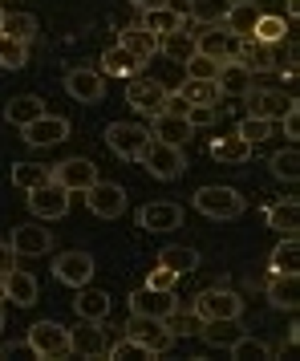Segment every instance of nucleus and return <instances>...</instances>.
Returning <instances> with one entry per match:
<instances>
[{"label": "nucleus", "instance_id": "1", "mask_svg": "<svg viewBox=\"0 0 300 361\" xmlns=\"http://www.w3.org/2000/svg\"><path fill=\"white\" fill-rule=\"evenodd\" d=\"M126 337L134 345H142L146 357H163L170 345H175L167 321H158V317H134V312H130V321H126Z\"/></svg>", "mask_w": 300, "mask_h": 361}, {"label": "nucleus", "instance_id": "2", "mask_svg": "<svg viewBox=\"0 0 300 361\" xmlns=\"http://www.w3.org/2000/svg\"><path fill=\"white\" fill-rule=\"evenodd\" d=\"M25 341L33 349V357H41V361L69 357V329L61 325V321H37Z\"/></svg>", "mask_w": 300, "mask_h": 361}, {"label": "nucleus", "instance_id": "3", "mask_svg": "<svg viewBox=\"0 0 300 361\" xmlns=\"http://www.w3.org/2000/svg\"><path fill=\"white\" fill-rule=\"evenodd\" d=\"M195 212H203L207 219H239L244 195L235 187H199L195 191Z\"/></svg>", "mask_w": 300, "mask_h": 361}, {"label": "nucleus", "instance_id": "4", "mask_svg": "<svg viewBox=\"0 0 300 361\" xmlns=\"http://www.w3.org/2000/svg\"><path fill=\"white\" fill-rule=\"evenodd\" d=\"M195 317L199 321H239V312H244V300H239V293H232V288H203L199 296H195Z\"/></svg>", "mask_w": 300, "mask_h": 361}, {"label": "nucleus", "instance_id": "5", "mask_svg": "<svg viewBox=\"0 0 300 361\" xmlns=\"http://www.w3.org/2000/svg\"><path fill=\"white\" fill-rule=\"evenodd\" d=\"M106 147L114 150L118 159L138 163L142 150L150 147V130L146 126H138V122H110V126H106Z\"/></svg>", "mask_w": 300, "mask_h": 361}, {"label": "nucleus", "instance_id": "6", "mask_svg": "<svg viewBox=\"0 0 300 361\" xmlns=\"http://www.w3.org/2000/svg\"><path fill=\"white\" fill-rule=\"evenodd\" d=\"M138 163L146 166L154 179L170 183V179H179V175L187 171V154H183V147H167V142H154V138H150V147L142 150Z\"/></svg>", "mask_w": 300, "mask_h": 361}, {"label": "nucleus", "instance_id": "7", "mask_svg": "<svg viewBox=\"0 0 300 361\" xmlns=\"http://www.w3.org/2000/svg\"><path fill=\"white\" fill-rule=\"evenodd\" d=\"M167 98L170 90L158 78H130V85H126V102H130L138 114H163L167 110Z\"/></svg>", "mask_w": 300, "mask_h": 361}, {"label": "nucleus", "instance_id": "8", "mask_svg": "<svg viewBox=\"0 0 300 361\" xmlns=\"http://www.w3.org/2000/svg\"><path fill=\"white\" fill-rule=\"evenodd\" d=\"M175 309H179L175 288H150V284H142V288L130 293V312L134 317H158V321H167Z\"/></svg>", "mask_w": 300, "mask_h": 361}, {"label": "nucleus", "instance_id": "9", "mask_svg": "<svg viewBox=\"0 0 300 361\" xmlns=\"http://www.w3.org/2000/svg\"><path fill=\"white\" fill-rule=\"evenodd\" d=\"M65 94L73 102H82V106H98V102H106V78L98 69L77 66L65 73Z\"/></svg>", "mask_w": 300, "mask_h": 361}, {"label": "nucleus", "instance_id": "10", "mask_svg": "<svg viewBox=\"0 0 300 361\" xmlns=\"http://www.w3.org/2000/svg\"><path fill=\"white\" fill-rule=\"evenodd\" d=\"M85 207L98 215V219H118V215L126 212V191H122L118 183L98 179V183L85 187Z\"/></svg>", "mask_w": 300, "mask_h": 361}, {"label": "nucleus", "instance_id": "11", "mask_svg": "<svg viewBox=\"0 0 300 361\" xmlns=\"http://www.w3.org/2000/svg\"><path fill=\"white\" fill-rule=\"evenodd\" d=\"M244 102H248V118H268V122L284 118L292 106H296L292 94H284V90H256V85L244 94Z\"/></svg>", "mask_w": 300, "mask_h": 361}, {"label": "nucleus", "instance_id": "12", "mask_svg": "<svg viewBox=\"0 0 300 361\" xmlns=\"http://www.w3.org/2000/svg\"><path fill=\"white\" fill-rule=\"evenodd\" d=\"M53 183L65 187L69 195H73V191H85L89 183H98V163L85 159V154H73V159H65V163L53 166Z\"/></svg>", "mask_w": 300, "mask_h": 361}, {"label": "nucleus", "instance_id": "13", "mask_svg": "<svg viewBox=\"0 0 300 361\" xmlns=\"http://www.w3.org/2000/svg\"><path fill=\"white\" fill-rule=\"evenodd\" d=\"M25 195H29L33 219H65V212H69V191L65 187L45 183V187H33V191H25Z\"/></svg>", "mask_w": 300, "mask_h": 361}, {"label": "nucleus", "instance_id": "14", "mask_svg": "<svg viewBox=\"0 0 300 361\" xmlns=\"http://www.w3.org/2000/svg\"><path fill=\"white\" fill-rule=\"evenodd\" d=\"M53 276L69 284V288H82L94 280V256L82 252V247H73V252H61L57 260H53Z\"/></svg>", "mask_w": 300, "mask_h": 361}, {"label": "nucleus", "instance_id": "15", "mask_svg": "<svg viewBox=\"0 0 300 361\" xmlns=\"http://www.w3.org/2000/svg\"><path fill=\"white\" fill-rule=\"evenodd\" d=\"M150 138L154 142H167V147H187L191 142V122H187L183 114H170V110H163V114H150Z\"/></svg>", "mask_w": 300, "mask_h": 361}, {"label": "nucleus", "instance_id": "16", "mask_svg": "<svg viewBox=\"0 0 300 361\" xmlns=\"http://www.w3.org/2000/svg\"><path fill=\"white\" fill-rule=\"evenodd\" d=\"M138 228L150 235H167V231L183 228V207L179 203H146L138 212Z\"/></svg>", "mask_w": 300, "mask_h": 361}, {"label": "nucleus", "instance_id": "17", "mask_svg": "<svg viewBox=\"0 0 300 361\" xmlns=\"http://www.w3.org/2000/svg\"><path fill=\"white\" fill-rule=\"evenodd\" d=\"M20 134H25L29 147H57V142L69 138V122L57 118V114H41V118H33L29 126H20Z\"/></svg>", "mask_w": 300, "mask_h": 361}, {"label": "nucleus", "instance_id": "18", "mask_svg": "<svg viewBox=\"0 0 300 361\" xmlns=\"http://www.w3.org/2000/svg\"><path fill=\"white\" fill-rule=\"evenodd\" d=\"M69 357H106V333L98 321H82L69 329Z\"/></svg>", "mask_w": 300, "mask_h": 361}, {"label": "nucleus", "instance_id": "19", "mask_svg": "<svg viewBox=\"0 0 300 361\" xmlns=\"http://www.w3.org/2000/svg\"><path fill=\"white\" fill-rule=\"evenodd\" d=\"M251 73L248 66H239L235 57H227V61H219V69H215V90H219V98H244L251 90Z\"/></svg>", "mask_w": 300, "mask_h": 361}, {"label": "nucleus", "instance_id": "20", "mask_svg": "<svg viewBox=\"0 0 300 361\" xmlns=\"http://www.w3.org/2000/svg\"><path fill=\"white\" fill-rule=\"evenodd\" d=\"M8 247L17 252V256H45V252H53V235L49 228H41V224H20V228H13V240H8Z\"/></svg>", "mask_w": 300, "mask_h": 361}, {"label": "nucleus", "instance_id": "21", "mask_svg": "<svg viewBox=\"0 0 300 361\" xmlns=\"http://www.w3.org/2000/svg\"><path fill=\"white\" fill-rule=\"evenodd\" d=\"M146 33L163 37V33H175V29H187V13L170 0V4H158V8H142V20H138Z\"/></svg>", "mask_w": 300, "mask_h": 361}, {"label": "nucleus", "instance_id": "22", "mask_svg": "<svg viewBox=\"0 0 300 361\" xmlns=\"http://www.w3.org/2000/svg\"><path fill=\"white\" fill-rule=\"evenodd\" d=\"M256 20H260L256 0H235V4H227V13H223V20H219V25L227 29V37H232V41H244V37H251Z\"/></svg>", "mask_w": 300, "mask_h": 361}, {"label": "nucleus", "instance_id": "23", "mask_svg": "<svg viewBox=\"0 0 300 361\" xmlns=\"http://www.w3.org/2000/svg\"><path fill=\"white\" fill-rule=\"evenodd\" d=\"M195 53L211 57V61H227L235 53V41L227 37L223 25H203V33H195Z\"/></svg>", "mask_w": 300, "mask_h": 361}, {"label": "nucleus", "instance_id": "24", "mask_svg": "<svg viewBox=\"0 0 300 361\" xmlns=\"http://www.w3.org/2000/svg\"><path fill=\"white\" fill-rule=\"evenodd\" d=\"M268 300H272V309L296 312V305H300L296 272H272V280H268Z\"/></svg>", "mask_w": 300, "mask_h": 361}, {"label": "nucleus", "instance_id": "25", "mask_svg": "<svg viewBox=\"0 0 300 361\" xmlns=\"http://www.w3.org/2000/svg\"><path fill=\"white\" fill-rule=\"evenodd\" d=\"M4 300H13V305H20V309L37 305V276L33 272H20V268L4 272Z\"/></svg>", "mask_w": 300, "mask_h": 361}, {"label": "nucleus", "instance_id": "26", "mask_svg": "<svg viewBox=\"0 0 300 361\" xmlns=\"http://www.w3.org/2000/svg\"><path fill=\"white\" fill-rule=\"evenodd\" d=\"M73 312L82 321H106L110 317V293H98V288L82 284V293L73 296Z\"/></svg>", "mask_w": 300, "mask_h": 361}, {"label": "nucleus", "instance_id": "27", "mask_svg": "<svg viewBox=\"0 0 300 361\" xmlns=\"http://www.w3.org/2000/svg\"><path fill=\"white\" fill-rule=\"evenodd\" d=\"M98 66H101V78H134L142 61H138L130 49H122V45H110V49L101 53Z\"/></svg>", "mask_w": 300, "mask_h": 361}, {"label": "nucleus", "instance_id": "28", "mask_svg": "<svg viewBox=\"0 0 300 361\" xmlns=\"http://www.w3.org/2000/svg\"><path fill=\"white\" fill-rule=\"evenodd\" d=\"M158 53L170 57V61H179V66H187V61L195 57V33H187V29L163 33V37H158Z\"/></svg>", "mask_w": 300, "mask_h": 361}, {"label": "nucleus", "instance_id": "29", "mask_svg": "<svg viewBox=\"0 0 300 361\" xmlns=\"http://www.w3.org/2000/svg\"><path fill=\"white\" fill-rule=\"evenodd\" d=\"M154 264L170 268L175 276H187V272H195V268H199V252H195V247H183V244H167L163 252H158V260H154Z\"/></svg>", "mask_w": 300, "mask_h": 361}, {"label": "nucleus", "instance_id": "30", "mask_svg": "<svg viewBox=\"0 0 300 361\" xmlns=\"http://www.w3.org/2000/svg\"><path fill=\"white\" fill-rule=\"evenodd\" d=\"M118 45H122V49H130L134 57H138V61L146 66L150 57L158 53V37H154V33H146L142 25H130V29H122V41H118Z\"/></svg>", "mask_w": 300, "mask_h": 361}, {"label": "nucleus", "instance_id": "31", "mask_svg": "<svg viewBox=\"0 0 300 361\" xmlns=\"http://www.w3.org/2000/svg\"><path fill=\"white\" fill-rule=\"evenodd\" d=\"M268 228H276L280 235H296V224H300V203L296 199H284V203H272L264 212Z\"/></svg>", "mask_w": 300, "mask_h": 361}, {"label": "nucleus", "instance_id": "32", "mask_svg": "<svg viewBox=\"0 0 300 361\" xmlns=\"http://www.w3.org/2000/svg\"><path fill=\"white\" fill-rule=\"evenodd\" d=\"M45 114V98H37V94H20V98H13L8 106H4V118L13 122V126H29L33 118Z\"/></svg>", "mask_w": 300, "mask_h": 361}, {"label": "nucleus", "instance_id": "33", "mask_svg": "<svg viewBox=\"0 0 300 361\" xmlns=\"http://www.w3.org/2000/svg\"><path fill=\"white\" fill-rule=\"evenodd\" d=\"M211 154H215L219 163H248L251 159V142L248 138H239V134H223L211 142Z\"/></svg>", "mask_w": 300, "mask_h": 361}, {"label": "nucleus", "instance_id": "34", "mask_svg": "<svg viewBox=\"0 0 300 361\" xmlns=\"http://www.w3.org/2000/svg\"><path fill=\"white\" fill-rule=\"evenodd\" d=\"M175 98H183L187 106H215L219 102V90L215 82H199V78H187L179 90H175Z\"/></svg>", "mask_w": 300, "mask_h": 361}, {"label": "nucleus", "instance_id": "35", "mask_svg": "<svg viewBox=\"0 0 300 361\" xmlns=\"http://www.w3.org/2000/svg\"><path fill=\"white\" fill-rule=\"evenodd\" d=\"M13 183H17L20 191L45 187V183H53V166H45V163H17L13 166Z\"/></svg>", "mask_w": 300, "mask_h": 361}, {"label": "nucleus", "instance_id": "36", "mask_svg": "<svg viewBox=\"0 0 300 361\" xmlns=\"http://www.w3.org/2000/svg\"><path fill=\"white\" fill-rule=\"evenodd\" d=\"M239 333H244V329L235 325V321H199V337L207 345H219V349H227Z\"/></svg>", "mask_w": 300, "mask_h": 361}, {"label": "nucleus", "instance_id": "37", "mask_svg": "<svg viewBox=\"0 0 300 361\" xmlns=\"http://www.w3.org/2000/svg\"><path fill=\"white\" fill-rule=\"evenodd\" d=\"M227 353H232L235 361H268L272 357V349H268L260 337H251V333H239V337L227 345Z\"/></svg>", "mask_w": 300, "mask_h": 361}, {"label": "nucleus", "instance_id": "38", "mask_svg": "<svg viewBox=\"0 0 300 361\" xmlns=\"http://www.w3.org/2000/svg\"><path fill=\"white\" fill-rule=\"evenodd\" d=\"M232 0H187V17L195 25H219Z\"/></svg>", "mask_w": 300, "mask_h": 361}, {"label": "nucleus", "instance_id": "39", "mask_svg": "<svg viewBox=\"0 0 300 361\" xmlns=\"http://www.w3.org/2000/svg\"><path fill=\"white\" fill-rule=\"evenodd\" d=\"M0 33L4 37H17V41H33L37 37V17L33 13H4V20H0Z\"/></svg>", "mask_w": 300, "mask_h": 361}, {"label": "nucleus", "instance_id": "40", "mask_svg": "<svg viewBox=\"0 0 300 361\" xmlns=\"http://www.w3.org/2000/svg\"><path fill=\"white\" fill-rule=\"evenodd\" d=\"M296 264H300L296 235H284L280 244L272 247V272H296Z\"/></svg>", "mask_w": 300, "mask_h": 361}, {"label": "nucleus", "instance_id": "41", "mask_svg": "<svg viewBox=\"0 0 300 361\" xmlns=\"http://www.w3.org/2000/svg\"><path fill=\"white\" fill-rule=\"evenodd\" d=\"M268 171H272L276 179H284V183H296L300 179V154H296V147L272 154V159H268Z\"/></svg>", "mask_w": 300, "mask_h": 361}, {"label": "nucleus", "instance_id": "42", "mask_svg": "<svg viewBox=\"0 0 300 361\" xmlns=\"http://www.w3.org/2000/svg\"><path fill=\"white\" fill-rule=\"evenodd\" d=\"M25 66H29V45L0 33V69H25Z\"/></svg>", "mask_w": 300, "mask_h": 361}, {"label": "nucleus", "instance_id": "43", "mask_svg": "<svg viewBox=\"0 0 300 361\" xmlns=\"http://www.w3.org/2000/svg\"><path fill=\"white\" fill-rule=\"evenodd\" d=\"M284 33H288L284 17H264V13H260V20H256V29H251V37H256V41H264V45H280Z\"/></svg>", "mask_w": 300, "mask_h": 361}, {"label": "nucleus", "instance_id": "44", "mask_svg": "<svg viewBox=\"0 0 300 361\" xmlns=\"http://www.w3.org/2000/svg\"><path fill=\"white\" fill-rule=\"evenodd\" d=\"M235 134H239V138H248L251 147H256V142H264L268 134H272V122H268V118H244Z\"/></svg>", "mask_w": 300, "mask_h": 361}, {"label": "nucleus", "instance_id": "45", "mask_svg": "<svg viewBox=\"0 0 300 361\" xmlns=\"http://www.w3.org/2000/svg\"><path fill=\"white\" fill-rule=\"evenodd\" d=\"M215 69H219V61H211V57L195 53V57L187 61V78H199V82H215Z\"/></svg>", "mask_w": 300, "mask_h": 361}, {"label": "nucleus", "instance_id": "46", "mask_svg": "<svg viewBox=\"0 0 300 361\" xmlns=\"http://www.w3.org/2000/svg\"><path fill=\"white\" fill-rule=\"evenodd\" d=\"M183 118L191 122V130H199V126H215V122H219V110H215V106H187Z\"/></svg>", "mask_w": 300, "mask_h": 361}, {"label": "nucleus", "instance_id": "47", "mask_svg": "<svg viewBox=\"0 0 300 361\" xmlns=\"http://www.w3.org/2000/svg\"><path fill=\"white\" fill-rule=\"evenodd\" d=\"M195 325H199V317H195V312H179V309H175L167 317V329H170V337H175V341H179V337H187Z\"/></svg>", "mask_w": 300, "mask_h": 361}, {"label": "nucleus", "instance_id": "48", "mask_svg": "<svg viewBox=\"0 0 300 361\" xmlns=\"http://www.w3.org/2000/svg\"><path fill=\"white\" fill-rule=\"evenodd\" d=\"M106 357H110V361H122V357H146V349H142V345H134L130 337H126V341H118V345H106Z\"/></svg>", "mask_w": 300, "mask_h": 361}, {"label": "nucleus", "instance_id": "49", "mask_svg": "<svg viewBox=\"0 0 300 361\" xmlns=\"http://www.w3.org/2000/svg\"><path fill=\"white\" fill-rule=\"evenodd\" d=\"M17 357H33V349H29L25 337H20V341H4L0 345V361H17Z\"/></svg>", "mask_w": 300, "mask_h": 361}, {"label": "nucleus", "instance_id": "50", "mask_svg": "<svg viewBox=\"0 0 300 361\" xmlns=\"http://www.w3.org/2000/svg\"><path fill=\"white\" fill-rule=\"evenodd\" d=\"M175 280H179V276H175L170 268H163V264H154V272L146 276V284H150V288H175Z\"/></svg>", "mask_w": 300, "mask_h": 361}, {"label": "nucleus", "instance_id": "51", "mask_svg": "<svg viewBox=\"0 0 300 361\" xmlns=\"http://www.w3.org/2000/svg\"><path fill=\"white\" fill-rule=\"evenodd\" d=\"M280 122H284V134H288V138H300V110H296V106H292Z\"/></svg>", "mask_w": 300, "mask_h": 361}, {"label": "nucleus", "instance_id": "52", "mask_svg": "<svg viewBox=\"0 0 300 361\" xmlns=\"http://www.w3.org/2000/svg\"><path fill=\"white\" fill-rule=\"evenodd\" d=\"M13 268H17V252H13L8 244H0V276L13 272Z\"/></svg>", "mask_w": 300, "mask_h": 361}, {"label": "nucleus", "instance_id": "53", "mask_svg": "<svg viewBox=\"0 0 300 361\" xmlns=\"http://www.w3.org/2000/svg\"><path fill=\"white\" fill-rule=\"evenodd\" d=\"M134 8H158V4H170V0H130Z\"/></svg>", "mask_w": 300, "mask_h": 361}, {"label": "nucleus", "instance_id": "54", "mask_svg": "<svg viewBox=\"0 0 300 361\" xmlns=\"http://www.w3.org/2000/svg\"><path fill=\"white\" fill-rule=\"evenodd\" d=\"M4 325H8V321H4V309H0V333H4Z\"/></svg>", "mask_w": 300, "mask_h": 361}, {"label": "nucleus", "instance_id": "55", "mask_svg": "<svg viewBox=\"0 0 300 361\" xmlns=\"http://www.w3.org/2000/svg\"><path fill=\"white\" fill-rule=\"evenodd\" d=\"M0 300H4V276H0Z\"/></svg>", "mask_w": 300, "mask_h": 361}, {"label": "nucleus", "instance_id": "56", "mask_svg": "<svg viewBox=\"0 0 300 361\" xmlns=\"http://www.w3.org/2000/svg\"><path fill=\"white\" fill-rule=\"evenodd\" d=\"M0 20H4V8H0Z\"/></svg>", "mask_w": 300, "mask_h": 361}]
</instances>
